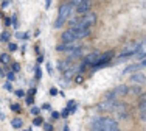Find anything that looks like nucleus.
<instances>
[{"mask_svg": "<svg viewBox=\"0 0 146 131\" xmlns=\"http://www.w3.org/2000/svg\"><path fill=\"white\" fill-rule=\"evenodd\" d=\"M92 131H120V126H118L115 119L101 117L92 123Z\"/></svg>", "mask_w": 146, "mask_h": 131, "instance_id": "nucleus-1", "label": "nucleus"}, {"mask_svg": "<svg viewBox=\"0 0 146 131\" xmlns=\"http://www.w3.org/2000/svg\"><path fill=\"white\" fill-rule=\"evenodd\" d=\"M72 8H73L72 2H70V3H65V5H62L61 8H59V17H58L56 22H54V27H56V28H59V27H61L62 23H64L65 20L68 19V17H70Z\"/></svg>", "mask_w": 146, "mask_h": 131, "instance_id": "nucleus-2", "label": "nucleus"}, {"mask_svg": "<svg viewBox=\"0 0 146 131\" xmlns=\"http://www.w3.org/2000/svg\"><path fill=\"white\" fill-rule=\"evenodd\" d=\"M138 50H140V44L138 42H129L126 44V47L123 49V51H121V58H127V56H132V55H137Z\"/></svg>", "mask_w": 146, "mask_h": 131, "instance_id": "nucleus-3", "label": "nucleus"}, {"mask_svg": "<svg viewBox=\"0 0 146 131\" xmlns=\"http://www.w3.org/2000/svg\"><path fill=\"white\" fill-rule=\"evenodd\" d=\"M98 59H100V53H98V51H92V53H89L87 56H86L82 67H87V66H95L96 63H98Z\"/></svg>", "mask_w": 146, "mask_h": 131, "instance_id": "nucleus-4", "label": "nucleus"}, {"mask_svg": "<svg viewBox=\"0 0 146 131\" xmlns=\"http://www.w3.org/2000/svg\"><path fill=\"white\" fill-rule=\"evenodd\" d=\"M61 39H62V42L64 44H70V42H75V34H73V30H67V31H64L61 34Z\"/></svg>", "mask_w": 146, "mask_h": 131, "instance_id": "nucleus-5", "label": "nucleus"}, {"mask_svg": "<svg viewBox=\"0 0 146 131\" xmlns=\"http://www.w3.org/2000/svg\"><path fill=\"white\" fill-rule=\"evenodd\" d=\"M118 103L115 100H110V102H103L101 105H98V109L100 111H112V109H115V106Z\"/></svg>", "mask_w": 146, "mask_h": 131, "instance_id": "nucleus-6", "label": "nucleus"}, {"mask_svg": "<svg viewBox=\"0 0 146 131\" xmlns=\"http://www.w3.org/2000/svg\"><path fill=\"white\" fill-rule=\"evenodd\" d=\"M90 6H92V3H90L89 0H86V2H79V5L76 6V9H78L79 14H87V11L90 9Z\"/></svg>", "mask_w": 146, "mask_h": 131, "instance_id": "nucleus-7", "label": "nucleus"}, {"mask_svg": "<svg viewBox=\"0 0 146 131\" xmlns=\"http://www.w3.org/2000/svg\"><path fill=\"white\" fill-rule=\"evenodd\" d=\"M131 81L134 83V84H143L145 83V74L143 72H135V74L132 75Z\"/></svg>", "mask_w": 146, "mask_h": 131, "instance_id": "nucleus-8", "label": "nucleus"}, {"mask_svg": "<svg viewBox=\"0 0 146 131\" xmlns=\"http://www.w3.org/2000/svg\"><path fill=\"white\" fill-rule=\"evenodd\" d=\"M65 53H67V58H68V61H72V59H76V58H79V56H81V53H82V49H81V47H78V49H75V50L65 51Z\"/></svg>", "mask_w": 146, "mask_h": 131, "instance_id": "nucleus-9", "label": "nucleus"}, {"mask_svg": "<svg viewBox=\"0 0 146 131\" xmlns=\"http://www.w3.org/2000/svg\"><path fill=\"white\" fill-rule=\"evenodd\" d=\"M90 30L89 28H82V30H73V34H75V39H81V37L89 36Z\"/></svg>", "mask_w": 146, "mask_h": 131, "instance_id": "nucleus-10", "label": "nucleus"}, {"mask_svg": "<svg viewBox=\"0 0 146 131\" xmlns=\"http://www.w3.org/2000/svg\"><path fill=\"white\" fill-rule=\"evenodd\" d=\"M145 67V61L143 63H140V64H134V66H131V67H127L126 70L123 72V74H129V72H138L140 69H143Z\"/></svg>", "mask_w": 146, "mask_h": 131, "instance_id": "nucleus-11", "label": "nucleus"}, {"mask_svg": "<svg viewBox=\"0 0 146 131\" xmlns=\"http://www.w3.org/2000/svg\"><path fill=\"white\" fill-rule=\"evenodd\" d=\"M68 64H70V61H68V59L67 61H59V63H58V69L61 72H65L68 69Z\"/></svg>", "mask_w": 146, "mask_h": 131, "instance_id": "nucleus-12", "label": "nucleus"}, {"mask_svg": "<svg viewBox=\"0 0 146 131\" xmlns=\"http://www.w3.org/2000/svg\"><path fill=\"white\" fill-rule=\"evenodd\" d=\"M11 125L14 126V128H20V126L23 125V122H22V119H20V117H16V119L11 120Z\"/></svg>", "mask_w": 146, "mask_h": 131, "instance_id": "nucleus-13", "label": "nucleus"}, {"mask_svg": "<svg viewBox=\"0 0 146 131\" xmlns=\"http://www.w3.org/2000/svg\"><path fill=\"white\" fill-rule=\"evenodd\" d=\"M67 111H68V112H75V111H76V102L70 100V102L67 103Z\"/></svg>", "mask_w": 146, "mask_h": 131, "instance_id": "nucleus-14", "label": "nucleus"}, {"mask_svg": "<svg viewBox=\"0 0 146 131\" xmlns=\"http://www.w3.org/2000/svg\"><path fill=\"white\" fill-rule=\"evenodd\" d=\"M145 108H146V106H145V102H141V103H140V117H141L143 120H145V117H146Z\"/></svg>", "mask_w": 146, "mask_h": 131, "instance_id": "nucleus-15", "label": "nucleus"}, {"mask_svg": "<svg viewBox=\"0 0 146 131\" xmlns=\"http://www.w3.org/2000/svg\"><path fill=\"white\" fill-rule=\"evenodd\" d=\"M0 61H2V63H5V64H8V63H9V55L2 53V56H0Z\"/></svg>", "mask_w": 146, "mask_h": 131, "instance_id": "nucleus-16", "label": "nucleus"}, {"mask_svg": "<svg viewBox=\"0 0 146 131\" xmlns=\"http://www.w3.org/2000/svg\"><path fill=\"white\" fill-rule=\"evenodd\" d=\"M8 39H9V34H8V33H2V36H0V41H2V42H6Z\"/></svg>", "mask_w": 146, "mask_h": 131, "instance_id": "nucleus-17", "label": "nucleus"}, {"mask_svg": "<svg viewBox=\"0 0 146 131\" xmlns=\"http://www.w3.org/2000/svg\"><path fill=\"white\" fill-rule=\"evenodd\" d=\"M33 125H42V119H40V117H36V119L33 120Z\"/></svg>", "mask_w": 146, "mask_h": 131, "instance_id": "nucleus-18", "label": "nucleus"}, {"mask_svg": "<svg viewBox=\"0 0 146 131\" xmlns=\"http://www.w3.org/2000/svg\"><path fill=\"white\" fill-rule=\"evenodd\" d=\"M19 70H20V66L17 63H14L13 64V74H14V72H19Z\"/></svg>", "mask_w": 146, "mask_h": 131, "instance_id": "nucleus-19", "label": "nucleus"}, {"mask_svg": "<svg viewBox=\"0 0 146 131\" xmlns=\"http://www.w3.org/2000/svg\"><path fill=\"white\" fill-rule=\"evenodd\" d=\"M40 112V109L39 108H36V106H34V108H31V114H34V116H37Z\"/></svg>", "mask_w": 146, "mask_h": 131, "instance_id": "nucleus-20", "label": "nucleus"}, {"mask_svg": "<svg viewBox=\"0 0 146 131\" xmlns=\"http://www.w3.org/2000/svg\"><path fill=\"white\" fill-rule=\"evenodd\" d=\"M8 47H9V50H11V51H14V50H17V45H16L14 42H9V44H8Z\"/></svg>", "mask_w": 146, "mask_h": 131, "instance_id": "nucleus-21", "label": "nucleus"}, {"mask_svg": "<svg viewBox=\"0 0 146 131\" xmlns=\"http://www.w3.org/2000/svg\"><path fill=\"white\" fill-rule=\"evenodd\" d=\"M6 77H8V81H14V80H16V77H14V74H13V72H9Z\"/></svg>", "mask_w": 146, "mask_h": 131, "instance_id": "nucleus-22", "label": "nucleus"}, {"mask_svg": "<svg viewBox=\"0 0 146 131\" xmlns=\"http://www.w3.org/2000/svg\"><path fill=\"white\" fill-rule=\"evenodd\" d=\"M75 81H76V83H78V84H81V83H82V81H84V78H82V75H78V77H76V78H75Z\"/></svg>", "mask_w": 146, "mask_h": 131, "instance_id": "nucleus-23", "label": "nucleus"}, {"mask_svg": "<svg viewBox=\"0 0 146 131\" xmlns=\"http://www.w3.org/2000/svg\"><path fill=\"white\" fill-rule=\"evenodd\" d=\"M16 95H17V97H23V95H25V92H23L22 89H17V91H16Z\"/></svg>", "mask_w": 146, "mask_h": 131, "instance_id": "nucleus-24", "label": "nucleus"}, {"mask_svg": "<svg viewBox=\"0 0 146 131\" xmlns=\"http://www.w3.org/2000/svg\"><path fill=\"white\" fill-rule=\"evenodd\" d=\"M50 95H53V97H54V95H58V89L56 88H51L50 89Z\"/></svg>", "mask_w": 146, "mask_h": 131, "instance_id": "nucleus-25", "label": "nucleus"}, {"mask_svg": "<svg viewBox=\"0 0 146 131\" xmlns=\"http://www.w3.org/2000/svg\"><path fill=\"white\" fill-rule=\"evenodd\" d=\"M44 130H45V131H51V130H53V126L48 125V123H45V125H44Z\"/></svg>", "mask_w": 146, "mask_h": 131, "instance_id": "nucleus-26", "label": "nucleus"}, {"mask_svg": "<svg viewBox=\"0 0 146 131\" xmlns=\"http://www.w3.org/2000/svg\"><path fill=\"white\" fill-rule=\"evenodd\" d=\"M36 77H37V78L42 77V72H40V69H39V67H36Z\"/></svg>", "mask_w": 146, "mask_h": 131, "instance_id": "nucleus-27", "label": "nucleus"}, {"mask_svg": "<svg viewBox=\"0 0 146 131\" xmlns=\"http://www.w3.org/2000/svg\"><path fill=\"white\" fill-rule=\"evenodd\" d=\"M16 37H19V39H23V37H27V34H23V33H16Z\"/></svg>", "mask_w": 146, "mask_h": 131, "instance_id": "nucleus-28", "label": "nucleus"}, {"mask_svg": "<svg viewBox=\"0 0 146 131\" xmlns=\"http://www.w3.org/2000/svg\"><path fill=\"white\" fill-rule=\"evenodd\" d=\"M51 117H53V119H59V112L53 111V112H51Z\"/></svg>", "mask_w": 146, "mask_h": 131, "instance_id": "nucleus-29", "label": "nucleus"}, {"mask_svg": "<svg viewBox=\"0 0 146 131\" xmlns=\"http://www.w3.org/2000/svg\"><path fill=\"white\" fill-rule=\"evenodd\" d=\"M9 5H11V2H3L2 3V8H8Z\"/></svg>", "mask_w": 146, "mask_h": 131, "instance_id": "nucleus-30", "label": "nucleus"}, {"mask_svg": "<svg viewBox=\"0 0 146 131\" xmlns=\"http://www.w3.org/2000/svg\"><path fill=\"white\" fill-rule=\"evenodd\" d=\"M68 114H70V112H68V111H67V109H64V111H62V112H61V116H62V117H67Z\"/></svg>", "mask_w": 146, "mask_h": 131, "instance_id": "nucleus-31", "label": "nucleus"}, {"mask_svg": "<svg viewBox=\"0 0 146 131\" xmlns=\"http://www.w3.org/2000/svg\"><path fill=\"white\" fill-rule=\"evenodd\" d=\"M42 109H51V105L50 103H45V105L42 106Z\"/></svg>", "mask_w": 146, "mask_h": 131, "instance_id": "nucleus-32", "label": "nucleus"}, {"mask_svg": "<svg viewBox=\"0 0 146 131\" xmlns=\"http://www.w3.org/2000/svg\"><path fill=\"white\" fill-rule=\"evenodd\" d=\"M11 109H13V111H19V106H17V105H11Z\"/></svg>", "mask_w": 146, "mask_h": 131, "instance_id": "nucleus-33", "label": "nucleus"}, {"mask_svg": "<svg viewBox=\"0 0 146 131\" xmlns=\"http://www.w3.org/2000/svg\"><path fill=\"white\" fill-rule=\"evenodd\" d=\"M50 6H51V2H50V0H47V2H45V8H50Z\"/></svg>", "mask_w": 146, "mask_h": 131, "instance_id": "nucleus-34", "label": "nucleus"}, {"mask_svg": "<svg viewBox=\"0 0 146 131\" xmlns=\"http://www.w3.org/2000/svg\"><path fill=\"white\" fill-rule=\"evenodd\" d=\"M27 103H28V105H33V98L28 97V98H27Z\"/></svg>", "mask_w": 146, "mask_h": 131, "instance_id": "nucleus-35", "label": "nucleus"}, {"mask_svg": "<svg viewBox=\"0 0 146 131\" xmlns=\"http://www.w3.org/2000/svg\"><path fill=\"white\" fill-rule=\"evenodd\" d=\"M138 92H140V91H138V89L135 88V89H132V91H131V94H138Z\"/></svg>", "mask_w": 146, "mask_h": 131, "instance_id": "nucleus-36", "label": "nucleus"}, {"mask_svg": "<svg viewBox=\"0 0 146 131\" xmlns=\"http://www.w3.org/2000/svg\"><path fill=\"white\" fill-rule=\"evenodd\" d=\"M5 88L8 89V91H11V84H9V83H6V84H5Z\"/></svg>", "mask_w": 146, "mask_h": 131, "instance_id": "nucleus-37", "label": "nucleus"}, {"mask_svg": "<svg viewBox=\"0 0 146 131\" xmlns=\"http://www.w3.org/2000/svg\"><path fill=\"white\" fill-rule=\"evenodd\" d=\"M36 94V89H30V95H34Z\"/></svg>", "mask_w": 146, "mask_h": 131, "instance_id": "nucleus-38", "label": "nucleus"}, {"mask_svg": "<svg viewBox=\"0 0 146 131\" xmlns=\"http://www.w3.org/2000/svg\"><path fill=\"white\" fill-rule=\"evenodd\" d=\"M64 131H68V128H67V126H65V128H64Z\"/></svg>", "mask_w": 146, "mask_h": 131, "instance_id": "nucleus-39", "label": "nucleus"}]
</instances>
